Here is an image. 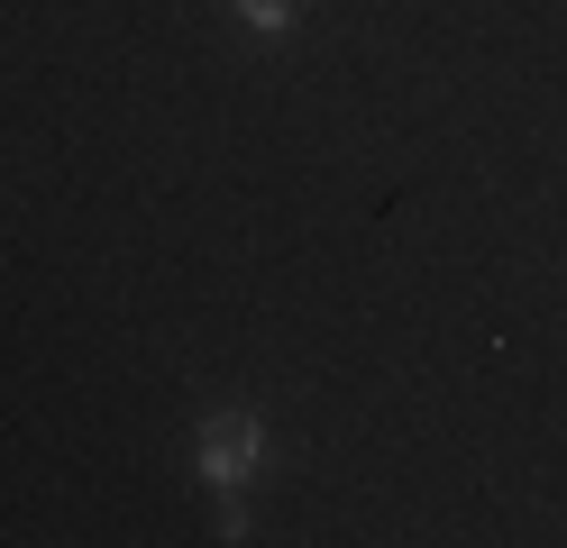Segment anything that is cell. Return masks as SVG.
I'll list each match as a JSON object with an SVG mask.
<instances>
[{"label":"cell","instance_id":"obj_1","mask_svg":"<svg viewBox=\"0 0 567 548\" xmlns=\"http://www.w3.org/2000/svg\"><path fill=\"white\" fill-rule=\"evenodd\" d=\"M257 457H266V430L257 421H247V412H210L202 421V475H210V485H247V475H257Z\"/></svg>","mask_w":567,"mask_h":548},{"label":"cell","instance_id":"obj_2","mask_svg":"<svg viewBox=\"0 0 567 548\" xmlns=\"http://www.w3.org/2000/svg\"><path fill=\"white\" fill-rule=\"evenodd\" d=\"M238 19L257 37H275V28H293V0H238Z\"/></svg>","mask_w":567,"mask_h":548}]
</instances>
